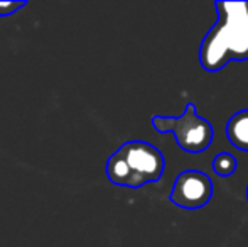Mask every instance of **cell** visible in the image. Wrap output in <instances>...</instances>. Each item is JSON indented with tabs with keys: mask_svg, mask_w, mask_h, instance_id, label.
Returning <instances> with one entry per match:
<instances>
[{
	"mask_svg": "<svg viewBox=\"0 0 248 247\" xmlns=\"http://www.w3.org/2000/svg\"><path fill=\"white\" fill-rule=\"evenodd\" d=\"M218 20L202 37L199 63L209 73L248 60V2H216Z\"/></svg>",
	"mask_w": 248,
	"mask_h": 247,
	"instance_id": "obj_1",
	"label": "cell"
},
{
	"mask_svg": "<svg viewBox=\"0 0 248 247\" xmlns=\"http://www.w3.org/2000/svg\"><path fill=\"white\" fill-rule=\"evenodd\" d=\"M166 168L162 152L145 141L122 144L107 161V176L113 185L140 188L159 181Z\"/></svg>",
	"mask_w": 248,
	"mask_h": 247,
	"instance_id": "obj_2",
	"label": "cell"
},
{
	"mask_svg": "<svg viewBox=\"0 0 248 247\" xmlns=\"http://www.w3.org/2000/svg\"><path fill=\"white\" fill-rule=\"evenodd\" d=\"M152 127L160 134L172 132L177 146L191 154L204 152L215 137L213 125L204 117L198 115L193 102L187 103L184 114L179 117L154 115Z\"/></svg>",
	"mask_w": 248,
	"mask_h": 247,
	"instance_id": "obj_3",
	"label": "cell"
},
{
	"mask_svg": "<svg viewBox=\"0 0 248 247\" xmlns=\"http://www.w3.org/2000/svg\"><path fill=\"white\" fill-rule=\"evenodd\" d=\"M213 197V181L199 169L179 173L170 191V201L186 210H198L209 203Z\"/></svg>",
	"mask_w": 248,
	"mask_h": 247,
	"instance_id": "obj_4",
	"label": "cell"
},
{
	"mask_svg": "<svg viewBox=\"0 0 248 247\" xmlns=\"http://www.w3.org/2000/svg\"><path fill=\"white\" fill-rule=\"evenodd\" d=\"M226 137L240 151L248 152V109L238 110L226 124Z\"/></svg>",
	"mask_w": 248,
	"mask_h": 247,
	"instance_id": "obj_5",
	"label": "cell"
},
{
	"mask_svg": "<svg viewBox=\"0 0 248 247\" xmlns=\"http://www.w3.org/2000/svg\"><path fill=\"white\" fill-rule=\"evenodd\" d=\"M213 171L221 178H228L236 171V158L230 152H219L213 159Z\"/></svg>",
	"mask_w": 248,
	"mask_h": 247,
	"instance_id": "obj_6",
	"label": "cell"
},
{
	"mask_svg": "<svg viewBox=\"0 0 248 247\" xmlns=\"http://www.w3.org/2000/svg\"><path fill=\"white\" fill-rule=\"evenodd\" d=\"M26 5L27 2H24V0H20V2H0V17L12 16V14H16L17 10Z\"/></svg>",
	"mask_w": 248,
	"mask_h": 247,
	"instance_id": "obj_7",
	"label": "cell"
},
{
	"mask_svg": "<svg viewBox=\"0 0 248 247\" xmlns=\"http://www.w3.org/2000/svg\"><path fill=\"white\" fill-rule=\"evenodd\" d=\"M247 200H248V185H247Z\"/></svg>",
	"mask_w": 248,
	"mask_h": 247,
	"instance_id": "obj_8",
	"label": "cell"
}]
</instances>
